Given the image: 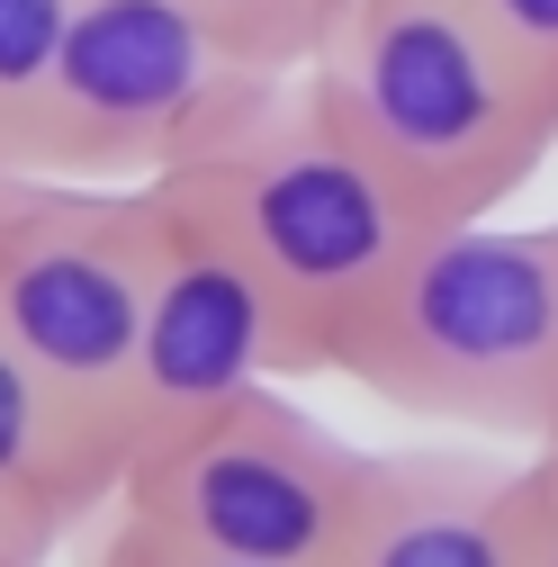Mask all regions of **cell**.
I'll return each mask as SVG.
<instances>
[{"label":"cell","instance_id":"1","mask_svg":"<svg viewBox=\"0 0 558 567\" xmlns=\"http://www.w3.org/2000/svg\"><path fill=\"white\" fill-rule=\"evenodd\" d=\"M145 189H163L189 226H207L226 252H244V270L289 316L307 379H333L352 324L388 298V279L433 235L424 207L324 117L307 73L279 82L198 163H180Z\"/></svg>","mask_w":558,"mask_h":567},{"label":"cell","instance_id":"2","mask_svg":"<svg viewBox=\"0 0 558 567\" xmlns=\"http://www.w3.org/2000/svg\"><path fill=\"white\" fill-rule=\"evenodd\" d=\"M307 91L433 226L505 217L558 154V91L468 0H342Z\"/></svg>","mask_w":558,"mask_h":567},{"label":"cell","instance_id":"3","mask_svg":"<svg viewBox=\"0 0 558 567\" xmlns=\"http://www.w3.org/2000/svg\"><path fill=\"white\" fill-rule=\"evenodd\" d=\"M333 379L451 433L514 451L558 442V217L433 226L388 298L352 324Z\"/></svg>","mask_w":558,"mask_h":567},{"label":"cell","instance_id":"4","mask_svg":"<svg viewBox=\"0 0 558 567\" xmlns=\"http://www.w3.org/2000/svg\"><path fill=\"white\" fill-rule=\"evenodd\" d=\"M279 82L298 73L244 63L189 0H82L19 172L145 189L235 135Z\"/></svg>","mask_w":558,"mask_h":567},{"label":"cell","instance_id":"5","mask_svg":"<svg viewBox=\"0 0 558 567\" xmlns=\"http://www.w3.org/2000/svg\"><path fill=\"white\" fill-rule=\"evenodd\" d=\"M361 486H370V451L342 442L298 396H279L270 379L217 405L207 423H189V433L135 451L108 505L145 514L172 540L226 549V558L333 567L342 532L361 514Z\"/></svg>","mask_w":558,"mask_h":567},{"label":"cell","instance_id":"6","mask_svg":"<svg viewBox=\"0 0 558 567\" xmlns=\"http://www.w3.org/2000/svg\"><path fill=\"white\" fill-rule=\"evenodd\" d=\"M154 279V189L0 172V333L73 396L126 468V370Z\"/></svg>","mask_w":558,"mask_h":567},{"label":"cell","instance_id":"7","mask_svg":"<svg viewBox=\"0 0 558 567\" xmlns=\"http://www.w3.org/2000/svg\"><path fill=\"white\" fill-rule=\"evenodd\" d=\"M270 379L279 388L307 379V351L279 298L244 270V252H226L154 189V279H145V324H135V370H126V460Z\"/></svg>","mask_w":558,"mask_h":567},{"label":"cell","instance_id":"8","mask_svg":"<svg viewBox=\"0 0 558 567\" xmlns=\"http://www.w3.org/2000/svg\"><path fill=\"white\" fill-rule=\"evenodd\" d=\"M514 495H523V460L505 451H468V442L370 451V486L333 567H523Z\"/></svg>","mask_w":558,"mask_h":567},{"label":"cell","instance_id":"9","mask_svg":"<svg viewBox=\"0 0 558 567\" xmlns=\"http://www.w3.org/2000/svg\"><path fill=\"white\" fill-rule=\"evenodd\" d=\"M117 495L108 433L63 396L28 351L0 333V514L28 523L37 540H73Z\"/></svg>","mask_w":558,"mask_h":567},{"label":"cell","instance_id":"10","mask_svg":"<svg viewBox=\"0 0 558 567\" xmlns=\"http://www.w3.org/2000/svg\"><path fill=\"white\" fill-rule=\"evenodd\" d=\"M73 10L82 0H0V154H28V126L45 109V82H54V54L73 37Z\"/></svg>","mask_w":558,"mask_h":567},{"label":"cell","instance_id":"11","mask_svg":"<svg viewBox=\"0 0 558 567\" xmlns=\"http://www.w3.org/2000/svg\"><path fill=\"white\" fill-rule=\"evenodd\" d=\"M189 10L261 73H307L342 19V0H189Z\"/></svg>","mask_w":558,"mask_h":567},{"label":"cell","instance_id":"12","mask_svg":"<svg viewBox=\"0 0 558 567\" xmlns=\"http://www.w3.org/2000/svg\"><path fill=\"white\" fill-rule=\"evenodd\" d=\"M82 567H261V558H226V549L172 540V532H154L145 514L108 505V514H100V540H91V558H82Z\"/></svg>","mask_w":558,"mask_h":567},{"label":"cell","instance_id":"13","mask_svg":"<svg viewBox=\"0 0 558 567\" xmlns=\"http://www.w3.org/2000/svg\"><path fill=\"white\" fill-rule=\"evenodd\" d=\"M514 540H523V567H558V442L523 451V495H514Z\"/></svg>","mask_w":558,"mask_h":567},{"label":"cell","instance_id":"14","mask_svg":"<svg viewBox=\"0 0 558 567\" xmlns=\"http://www.w3.org/2000/svg\"><path fill=\"white\" fill-rule=\"evenodd\" d=\"M468 10H477V19L496 28V37L531 63V73L558 91V0H468Z\"/></svg>","mask_w":558,"mask_h":567},{"label":"cell","instance_id":"15","mask_svg":"<svg viewBox=\"0 0 558 567\" xmlns=\"http://www.w3.org/2000/svg\"><path fill=\"white\" fill-rule=\"evenodd\" d=\"M45 558H54V540H37L28 523L0 514V567H45Z\"/></svg>","mask_w":558,"mask_h":567},{"label":"cell","instance_id":"16","mask_svg":"<svg viewBox=\"0 0 558 567\" xmlns=\"http://www.w3.org/2000/svg\"><path fill=\"white\" fill-rule=\"evenodd\" d=\"M0 172H19V163H10V154H0Z\"/></svg>","mask_w":558,"mask_h":567}]
</instances>
